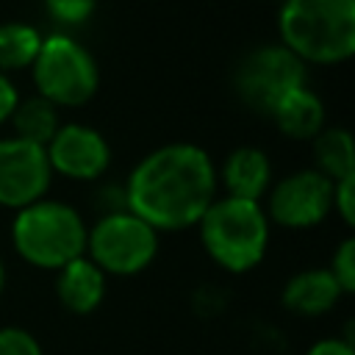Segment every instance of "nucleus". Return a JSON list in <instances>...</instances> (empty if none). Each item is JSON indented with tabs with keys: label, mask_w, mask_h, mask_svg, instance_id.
<instances>
[{
	"label": "nucleus",
	"mask_w": 355,
	"mask_h": 355,
	"mask_svg": "<svg viewBox=\"0 0 355 355\" xmlns=\"http://www.w3.org/2000/svg\"><path fill=\"white\" fill-rule=\"evenodd\" d=\"M216 166L211 155L189 141H172L147 153L125 183V208L150 227L186 230L200 222L216 200Z\"/></svg>",
	"instance_id": "nucleus-1"
},
{
	"label": "nucleus",
	"mask_w": 355,
	"mask_h": 355,
	"mask_svg": "<svg viewBox=\"0 0 355 355\" xmlns=\"http://www.w3.org/2000/svg\"><path fill=\"white\" fill-rule=\"evenodd\" d=\"M277 31L302 64H341L355 53V0H283Z\"/></svg>",
	"instance_id": "nucleus-2"
},
{
	"label": "nucleus",
	"mask_w": 355,
	"mask_h": 355,
	"mask_svg": "<svg viewBox=\"0 0 355 355\" xmlns=\"http://www.w3.org/2000/svg\"><path fill=\"white\" fill-rule=\"evenodd\" d=\"M200 241L211 261L233 275L255 269L269 247V216L261 202L216 197L197 222Z\"/></svg>",
	"instance_id": "nucleus-3"
},
{
	"label": "nucleus",
	"mask_w": 355,
	"mask_h": 355,
	"mask_svg": "<svg viewBox=\"0 0 355 355\" xmlns=\"http://www.w3.org/2000/svg\"><path fill=\"white\" fill-rule=\"evenodd\" d=\"M89 227L83 216L61 200H36L14 214L11 244L22 261L58 272L64 263L86 255Z\"/></svg>",
	"instance_id": "nucleus-4"
},
{
	"label": "nucleus",
	"mask_w": 355,
	"mask_h": 355,
	"mask_svg": "<svg viewBox=\"0 0 355 355\" xmlns=\"http://www.w3.org/2000/svg\"><path fill=\"white\" fill-rule=\"evenodd\" d=\"M36 94L55 108L86 105L100 86V69L86 44L69 33H50L31 64Z\"/></svg>",
	"instance_id": "nucleus-5"
},
{
	"label": "nucleus",
	"mask_w": 355,
	"mask_h": 355,
	"mask_svg": "<svg viewBox=\"0 0 355 355\" xmlns=\"http://www.w3.org/2000/svg\"><path fill=\"white\" fill-rule=\"evenodd\" d=\"M86 255L114 277L144 272L158 255V230L133 211H105L86 236Z\"/></svg>",
	"instance_id": "nucleus-6"
},
{
	"label": "nucleus",
	"mask_w": 355,
	"mask_h": 355,
	"mask_svg": "<svg viewBox=\"0 0 355 355\" xmlns=\"http://www.w3.org/2000/svg\"><path fill=\"white\" fill-rule=\"evenodd\" d=\"M233 86L244 105L261 114H272V108L286 94L305 86V64L283 44H263L241 58L233 75Z\"/></svg>",
	"instance_id": "nucleus-7"
},
{
	"label": "nucleus",
	"mask_w": 355,
	"mask_h": 355,
	"mask_svg": "<svg viewBox=\"0 0 355 355\" xmlns=\"http://www.w3.org/2000/svg\"><path fill=\"white\" fill-rule=\"evenodd\" d=\"M263 211L269 222H277L280 227H316L333 211V180L319 175L313 166L297 169L269 186V200Z\"/></svg>",
	"instance_id": "nucleus-8"
},
{
	"label": "nucleus",
	"mask_w": 355,
	"mask_h": 355,
	"mask_svg": "<svg viewBox=\"0 0 355 355\" xmlns=\"http://www.w3.org/2000/svg\"><path fill=\"white\" fill-rule=\"evenodd\" d=\"M53 169L44 147L19 136L0 139V208L19 211L42 200L50 189Z\"/></svg>",
	"instance_id": "nucleus-9"
},
{
	"label": "nucleus",
	"mask_w": 355,
	"mask_h": 355,
	"mask_svg": "<svg viewBox=\"0 0 355 355\" xmlns=\"http://www.w3.org/2000/svg\"><path fill=\"white\" fill-rule=\"evenodd\" d=\"M44 153L53 175H64L69 180H94L111 164V147L105 136L78 122L58 125L53 139L44 144Z\"/></svg>",
	"instance_id": "nucleus-10"
},
{
	"label": "nucleus",
	"mask_w": 355,
	"mask_h": 355,
	"mask_svg": "<svg viewBox=\"0 0 355 355\" xmlns=\"http://www.w3.org/2000/svg\"><path fill=\"white\" fill-rule=\"evenodd\" d=\"M105 283L108 275L89 255H80L55 272V297L67 311L83 316L100 308L105 297Z\"/></svg>",
	"instance_id": "nucleus-11"
},
{
	"label": "nucleus",
	"mask_w": 355,
	"mask_h": 355,
	"mask_svg": "<svg viewBox=\"0 0 355 355\" xmlns=\"http://www.w3.org/2000/svg\"><path fill=\"white\" fill-rule=\"evenodd\" d=\"M216 178L222 180L227 197L261 202V197L272 186V161L258 147H236L225 158L222 172H216Z\"/></svg>",
	"instance_id": "nucleus-12"
},
{
	"label": "nucleus",
	"mask_w": 355,
	"mask_h": 355,
	"mask_svg": "<svg viewBox=\"0 0 355 355\" xmlns=\"http://www.w3.org/2000/svg\"><path fill=\"white\" fill-rule=\"evenodd\" d=\"M344 297L330 269H302L283 286V305L297 316H322Z\"/></svg>",
	"instance_id": "nucleus-13"
},
{
	"label": "nucleus",
	"mask_w": 355,
	"mask_h": 355,
	"mask_svg": "<svg viewBox=\"0 0 355 355\" xmlns=\"http://www.w3.org/2000/svg\"><path fill=\"white\" fill-rule=\"evenodd\" d=\"M269 116L275 119L283 136L305 141V139H313L324 128V103L319 100L316 92H311L308 86H300L291 94H286L272 108Z\"/></svg>",
	"instance_id": "nucleus-14"
},
{
	"label": "nucleus",
	"mask_w": 355,
	"mask_h": 355,
	"mask_svg": "<svg viewBox=\"0 0 355 355\" xmlns=\"http://www.w3.org/2000/svg\"><path fill=\"white\" fill-rule=\"evenodd\" d=\"M313 169L327 180H344L355 175L352 136L344 128H322L313 139Z\"/></svg>",
	"instance_id": "nucleus-15"
},
{
	"label": "nucleus",
	"mask_w": 355,
	"mask_h": 355,
	"mask_svg": "<svg viewBox=\"0 0 355 355\" xmlns=\"http://www.w3.org/2000/svg\"><path fill=\"white\" fill-rule=\"evenodd\" d=\"M8 122L14 128V136H19L25 141H33L39 147H44L53 139V133L58 130V125H61L58 122V108L50 100L39 97V94L25 97V100L19 97L14 111H11V116H8Z\"/></svg>",
	"instance_id": "nucleus-16"
},
{
	"label": "nucleus",
	"mask_w": 355,
	"mask_h": 355,
	"mask_svg": "<svg viewBox=\"0 0 355 355\" xmlns=\"http://www.w3.org/2000/svg\"><path fill=\"white\" fill-rule=\"evenodd\" d=\"M39 28L28 22H3L0 25V72L31 69L39 47H42Z\"/></svg>",
	"instance_id": "nucleus-17"
},
{
	"label": "nucleus",
	"mask_w": 355,
	"mask_h": 355,
	"mask_svg": "<svg viewBox=\"0 0 355 355\" xmlns=\"http://www.w3.org/2000/svg\"><path fill=\"white\" fill-rule=\"evenodd\" d=\"M44 8L58 25L78 28V25L89 22V17L97 8V0H44Z\"/></svg>",
	"instance_id": "nucleus-18"
},
{
	"label": "nucleus",
	"mask_w": 355,
	"mask_h": 355,
	"mask_svg": "<svg viewBox=\"0 0 355 355\" xmlns=\"http://www.w3.org/2000/svg\"><path fill=\"white\" fill-rule=\"evenodd\" d=\"M330 275L336 277V283L341 286L344 294L355 291V241L352 239H344L336 252H333V261H330Z\"/></svg>",
	"instance_id": "nucleus-19"
},
{
	"label": "nucleus",
	"mask_w": 355,
	"mask_h": 355,
	"mask_svg": "<svg viewBox=\"0 0 355 355\" xmlns=\"http://www.w3.org/2000/svg\"><path fill=\"white\" fill-rule=\"evenodd\" d=\"M0 355H44L42 344L22 327H0Z\"/></svg>",
	"instance_id": "nucleus-20"
},
{
	"label": "nucleus",
	"mask_w": 355,
	"mask_h": 355,
	"mask_svg": "<svg viewBox=\"0 0 355 355\" xmlns=\"http://www.w3.org/2000/svg\"><path fill=\"white\" fill-rule=\"evenodd\" d=\"M333 211H338L347 225L355 222V175L333 183Z\"/></svg>",
	"instance_id": "nucleus-21"
},
{
	"label": "nucleus",
	"mask_w": 355,
	"mask_h": 355,
	"mask_svg": "<svg viewBox=\"0 0 355 355\" xmlns=\"http://www.w3.org/2000/svg\"><path fill=\"white\" fill-rule=\"evenodd\" d=\"M305 355H355L352 338H319Z\"/></svg>",
	"instance_id": "nucleus-22"
},
{
	"label": "nucleus",
	"mask_w": 355,
	"mask_h": 355,
	"mask_svg": "<svg viewBox=\"0 0 355 355\" xmlns=\"http://www.w3.org/2000/svg\"><path fill=\"white\" fill-rule=\"evenodd\" d=\"M17 100H19V92H17L14 80L0 72V125L8 122V116H11L14 105H17Z\"/></svg>",
	"instance_id": "nucleus-23"
},
{
	"label": "nucleus",
	"mask_w": 355,
	"mask_h": 355,
	"mask_svg": "<svg viewBox=\"0 0 355 355\" xmlns=\"http://www.w3.org/2000/svg\"><path fill=\"white\" fill-rule=\"evenodd\" d=\"M3 286H6V266H3V261H0V294H3Z\"/></svg>",
	"instance_id": "nucleus-24"
}]
</instances>
